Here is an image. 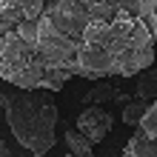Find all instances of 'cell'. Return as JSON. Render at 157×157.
Here are the masks:
<instances>
[{
  "label": "cell",
  "mask_w": 157,
  "mask_h": 157,
  "mask_svg": "<svg viewBox=\"0 0 157 157\" xmlns=\"http://www.w3.org/2000/svg\"><path fill=\"white\" fill-rule=\"evenodd\" d=\"M157 14H126L100 0L91 9V23L75 46L71 77H140L154 66Z\"/></svg>",
  "instance_id": "1"
},
{
  "label": "cell",
  "mask_w": 157,
  "mask_h": 157,
  "mask_svg": "<svg viewBox=\"0 0 157 157\" xmlns=\"http://www.w3.org/2000/svg\"><path fill=\"white\" fill-rule=\"evenodd\" d=\"M6 120L14 140L29 149L34 157L49 154V149L57 140V106L46 91H23V89H6L3 94Z\"/></svg>",
  "instance_id": "2"
},
{
  "label": "cell",
  "mask_w": 157,
  "mask_h": 157,
  "mask_svg": "<svg viewBox=\"0 0 157 157\" xmlns=\"http://www.w3.org/2000/svg\"><path fill=\"white\" fill-rule=\"evenodd\" d=\"M49 66L37 46L23 40L17 32H0V77L23 91H40Z\"/></svg>",
  "instance_id": "3"
},
{
  "label": "cell",
  "mask_w": 157,
  "mask_h": 157,
  "mask_svg": "<svg viewBox=\"0 0 157 157\" xmlns=\"http://www.w3.org/2000/svg\"><path fill=\"white\" fill-rule=\"evenodd\" d=\"M49 0H0V32H12L20 23H37Z\"/></svg>",
  "instance_id": "4"
},
{
  "label": "cell",
  "mask_w": 157,
  "mask_h": 157,
  "mask_svg": "<svg viewBox=\"0 0 157 157\" xmlns=\"http://www.w3.org/2000/svg\"><path fill=\"white\" fill-rule=\"evenodd\" d=\"M112 126H114V117L109 114L103 106H86V109L77 114V123H75V128H77V132H83L91 143L106 140V134L112 132Z\"/></svg>",
  "instance_id": "5"
},
{
  "label": "cell",
  "mask_w": 157,
  "mask_h": 157,
  "mask_svg": "<svg viewBox=\"0 0 157 157\" xmlns=\"http://www.w3.org/2000/svg\"><path fill=\"white\" fill-rule=\"evenodd\" d=\"M123 157H157V134L149 137L146 132H137L128 137L126 149H123Z\"/></svg>",
  "instance_id": "6"
},
{
  "label": "cell",
  "mask_w": 157,
  "mask_h": 157,
  "mask_svg": "<svg viewBox=\"0 0 157 157\" xmlns=\"http://www.w3.org/2000/svg\"><path fill=\"white\" fill-rule=\"evenodd\" d=\"M134 100H146V103H154L157 100V69H149L137 77Z\"/></svg>",
  "instance_id": "7"
},
{
  "label": "cell",
  "mask_w": 157,
  "mask_h": 157,
  "mask_svg": "<svg viewBox=\"0 0 157 157\" xmlns=\"http://www.w3.org/2000/svg\"><path fill=\"white\" fill-rule=\"evenodd\" d=\"M91 143L83 132H77V128H69L66 132V149H69V154H75V157H91L94 154V149H91Z\"/></svg>",
  "instance_id": "8"
},
{
  "label": "cell",
  "mask_w": 157,
  "mask_h": 157,
  "mask_svg": "<svg viewBox=\"0 0 157 157\" xmlns=\"http://www.w3.org/2000/svg\"><path fill=\"white\" fill-rule=\"evenodd\" d=\"M126 14H157V0H106Z\"/></svg>",
  "instance_id": "9"
},
{
  "label": "cell",
  "mask_w": 157,
  "mask_h": 157,
  "mask_svg": "<svg viewBox=\"0 0 157 157\" xmlns=\"http://www.w3.org/2000/svg\"><path fill=\"white\" fill-rule=\"evenodd\" d=\"M149 109H151V103H146V100H134V103H128L123 109L120 120H123L126 126H140L143 120H146V114H149Z\"/></svg>",
  "instance_id": "10"
},
{
  "label": "cell",
  "mask_w": 157,
  "mask_h": 157,
  "mask_svg": "<svg viewBox=\"0 0 157 157\" xmlns=\"http://www.w3.org/2000/svg\"><path fill=\"white\" fill-rule=\"evenodd\" d=\"M117 97V91L112 83H100V86H94L91 91H86L83 94V103H89V106H100V103H106V100H114Z\"/></svg>",
  "instance_id": "11"
},
{
  "label": "cell",
  "mask_w": 157,
  "mask_h": 157,
  "mask_svg": "<svg viewBox=\"0 0 157 157\" xmlns=\"http://www.w3.org/2000/svg\"><path fill=\"white\" fill-rule=\"evenodd\" d=\"M137 128H140V132H146L149 137H154V134H157V100L151 103V109H149V114H146V120H143Z\"/></svg>",
  "instance_id": "12"
},
{
  "label": "cell",
  "mask_w": 157,
  "mask_h": 157,
  "mask_svg": "<svg viewBox=\"0 0 157 157\" xmlns=\"http://www.w3.org/2000/svg\"><path fill=\"white\" fill-rule=\"evenodd\" d=\"M114 100H117V103H123V109H126L128 103H134V100H132V94H126V91H117V97H114Z\"/></svg>",
  "instance_id": "13"
},
{
  "label": "cell",
  "mask_w": 157,
  "mask_h": 157,
  "mask_svg": "<svg viewBox=\"0 0 157 157\" xmlns=\"http://www.w3.org/2000/svg\"><path fill=\"white\" fill-rule=\"evenodd\" d=\"M60 157H75V154H60Z\"/></svg>",
  "instance_id": "14"
}]
</instances>
